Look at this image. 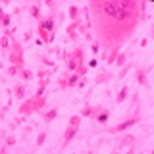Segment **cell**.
Returning <instances> with one entry per match:
<instances>
[{"mask_svg":"<svg viewBox=\"0 0 154 154\" xmlns=\"http://www.w3.org/2000/svg\"><path fill=\"white\" fill-rule=\"evenodd\" d=\"M139 119H141V110L135 108V112L129 116V118H125V119H122V122H119L118 125L110 127V129H108V133H112V135H116V133H125L129 127L137 125V123H139Z\"/></svg>","mask_w":154,"mask_h":154,"instance_id":"cell-5","label":"cell"},{"mask_svg":"<svg viewBox=\"0 0 154 154\" xmlns=\"http://www.w3.org/2000/svg\"><path fill=\"white\" fill-rule=\"evenodd\" d=\"M45 141H46V131H41V133H38V137H37V141H35V144H37V146H42Z\"/></svg>","mask_w":154,"mask_h":154,"instance_id":"cell-27","label":"cell"},{"mask_svg":"<svg viewBox=\"0 0 154 154\" xmlns=\"http://www.w3.org/2000/svg\"><path fill=\"white\" fill-rule=\"evenodd\" d=\"M41 64L48 66V69H54V62H52L50 58H46V56H42V58H41Z\"/></svg>","mask_w":154,"mask_h":154,"instance_id":"cell-30","label":"cell"},{"mask_svg":"<svg viewBox=\"0 0 154 154\" xmlns=\"http://www.w3.org/2000/svg\"><path fill=\"white\" fill-rule=\"evenodd\" d=\"M12 144H16V137L10 135V137H6V146H12Z\"/></svg>","mask_w":154,"mask_h":154,"instance_id":"cell-34","label":"cell"},{"mask_svg":"<svg viewBox=\"0 0 154 154\" xmlns=\"http://www.w3.org/2000/svg\"><path fill=\"white\" fill-rule=\"evenodd\" d=\"M56 116H58V108H50V110H46V112H42V119H45L46 123H50V122L56 119Z\"/></svg>","mask_w":154,"mask_h":154,"instance_id":"cell-17","label":"cell"},{"mask_svg":"<svg viewBox=\"0 0 154 154\" xmlns=\"http://www.w3.org/2000/svg\"><path fill=\"white\" fill-rule=\"evenodd\" d=\"M67 16H69L71 21H79L81 19V8L75 6V4H71V6L67 8Z\"/></svg>","mask_w":154,"mask_h":154,"instance_id":"cell-13","label":"cell"},{"mask_svg":"<svg viewBox=\"0 0 154 154\" xmlns=\"http://www.w3.org/2000/svg\"><path fill=\"white\" fill-rule=\"evenodd\" d=\"M96 64H98V62H96V60H94V58H93V60H91V62H89V64H87V67H96Z\"/></svg>","mask_w":154,"mask_h":154,"instance_id":"cell-38","label":"cell"},{"mask_svg":"<svg viewBox=\"0 0 154 154\" xmlns=\"http://www.w3.org/2000/svg\"><path fill=\"white\" fill-rule=\"evenodd\" d=\"M46 102H48V96H33V98H29V100H23L21 106L17 108V112L19 116H27L29 114H33V112H38L41 108H46Z\"/></svg>","mask_w":154,"mask_h":154,"instance_id":"cell-3","label":"cell"},{"mask_svg":"<svg viewBox=\"0 0 154 154\" xmlns=\"http://www.w3.org/2000/svg\"><path fill=\"white\" fill-rule=\"evenodd\" d=\"M114 64L118 66V67H122V66H125V64H127V52H125V50H123V52H119Z\"/></svg>","mask_w":154,"mask_h":154,"instance_id":"cell-23","label":"cell"},{"mask_svg":"<svg viewBox=\"0 0 154 154\" xmlns=\"http://www.w3.org/2000/svg\"><path fill=\"white\" fill-rule=\"evenodd\" d=\"M91 114H93V106H91L89 102H87L85 106H83V110H81V118H91Z\"/></svg>","mask_w":154,"mask_h":154,"instance_id":"cell-25","label":"cell"},{"mask_svg":"<svg viewBox=\"0 0 154 154\" xmlns=\"http://www.w3.org/2000/svg\"><path fill=\"white\" fill-rule=\"evenodd\" d=\"M8 60H10V66H16L17 69H21L23 66V46L17 38H12L10 42V48H8Z\"/></svg>","mask_w":154,"mask_h":154,"instance_id":"cell-4","label":"cell"},{"mask_svg":"<svg viewBox=\"0 0 154 154\" xmlns=\"http://www.w3.org/2000/svg\"><path fill=\"white\" fill-rule=\"evenodd\" d=\"M23 119H25V116H19V118L14 119V123H12V127H19V125L23 123Z\"/></svg>","mask_w":154,"mask_h":154,"instance_id":"cell-31","label":"cell"},{"mask_svg":"<svg viewBox=\"0 0 154 154\" xmlns=\"http://www.w3.org/2000/svg\"><path fill=\"white\" fill-rule=\"evenodd\" d=\"M48 83H50V79H42V81H38V87H48Z\"/></svg>","mask_w":154,"mask_h":154,"instance_id":"cell-37","label":"cell"},{"mask_svg":"<svg viewBox=\"0 0 154 154\" xmlns=\"http://www.w3.org/2000/svg\"><path fill=\"white\" fill-rule=\"evenodd\" d=\"M52 73H54V69H38L35 77H38V81H42V79H50Z\"/></svg>","mask_w":154,"mask_h":154,"instance_id":"cell-22","label":"cell"},{"mask_svg":"<svg viewBox=\"0 0 154 154\" xmlns=\"http://www.w3.org/2000/svg\"><path fill=\"white\" fill-rule=\"evenodd\" d=\"M79 25H81V19H79V21H71L69 25H67V37H69V41L77 42V37H79L77 29H79Z\"/></svg>","mask_w":154,"mask_h":154,"instance_id":"cell-10","label":"cell"},{"mask_svg":"<svg viewBox=\"0 0 154 154\" xmlns=\"http://www.w3.org/2000/svg\"><path fill=\"white\" fill-rule=\"evenodd\" d=\"M17 77L21 81H31L33 77H35V71H33V69H27V67H21V69H19V73H17Z\"/></svg>","mask_w":154,"mask_h":154,"instance_id":"cell-15","label":"cell"},{"mask_svg":"<svg viewBox=\"0 0 154 154\" xmlns=\"http://www.w3.org/2000/svg\"><path fill=\"white\" fill-rule=\"evenodd\" d=\"M85 85H87V79H85V77H81V79H79V83H77V89H83Z\"/></svg>","mask_w":154,"mask_h":154,"instance_id":"cell-36","label":"cell"},{"mask_svg":"<svg viewBox=\"0 0 154 154\" xmlns=\"http://www.w3.org/2000/svg\"><path fill=\"white\" fill-rule=\"evenodd\" d=\"M127 96H129V89H127V85H123L122 89L118 91V96H116V104H123L125 100H127Z\"/></svg>","mask_w":154,"mask_h":154,"instance_id":"cell-14","label":"cell"},{"mask_svg":"<svg viewBox=\"0 0 154 154\" xmlns=\"http://www.w3.org/2000/svg\"><path fill=\"white\" fill-rule=\"evenodd\" d=\"M10 42H12V38H10L8 35H2V37H0V50L8 52V48H10Z\"/></svg>","mask_w":154,"mask_h":154,"instance_id":"cell-24","label":"cell"},{"mask_svg":"<svg viewBox=\"0 0 154 154\" xmlns=\"http://www.w3.org/2000/svg\"><path fill=\"white\" fill-rule=\"evenodd\" d=\"M133 143H137V137L131 133H123L122 137H119V141H118V148H125V146H131Z\"/></svg>","mask_w":154,"mask_h":154,"instance_id":"cell-9","label":"cell"},{"mask_svg":"<svg viewBox=\"0 0 154 154\" xmlns=\"http://www.w3.org/2000/svg\"><path fill=\"white\" fill-rule=\"evenodd\" d=\"M131 67H133V64H131V62H127L125 66H122V67H119V71H118V75H116V77H118V79H123V77L127 75L129 71H131Z\"/></svg>","mask_w":154,"mask_h":154,"instance_id":"cell-20","label":"cell"},{"mask_svg":"<svg viewBox=\"0 0 154 154\" xmlns=\"http://www.w3.org/2000/svg\"><path fill=\"white\" fill-rule=\"evenodd\" d=\"M79 125H81V116H71V118H69V123H67V127H66V133H64L62 150H64L67 144H69L77 137V133H79Z\"/></svg>","mask_w":154,"mask_h":154,"instance_id":"cell-6","label":"cell"},{"mask_svg":"<svg viewBox=\"0 0 154 154\" xmlns=\"http://www.w3.org/2000/svg\"><path fill=\"white\" fill-rule=\"evenodd\" d=\"M25 93H27V89H25V85L23 83H17L16 87H14V94H16V98H25Z\"/></svg>","mask_w":154,"mask_h":154,"instance_id":"cell-19","label":"cell"},{"mask_svg":"<svg viewBox=\"0 0 154 154\" xmlns=\"http://www.w3.org/2000/svg\"><path fill=\"white\" fill-rule=\"evenodd\" d=\"M6 73H8V77H17V73H19V69H17L16 66H8Z\"/></svg>","mask_w":154,"mask_h":154,"instance_id":"cell-29","label":"cell"},{"mask_svg":"<svg viewBox=\"0 0 154 154\" xmlns=\"http://www.w3.org/2000/svg\"><path fill=\"white\" fill-rule=\"evenodd\" d=\"M91 118H93L96 123L104 125V123L110 119V110H108V108H93V114H91Z\"/></svg>","mask_w":154,"mask_h":154,"instance_id":"cell-8","label":"cell"},{"mask_svg":"<svg viewBox=\"0 0 154 154\" xmlns=\"http://www.w3.org/2000/svg\"><path fill=\"white\" fill-rule=\"evenodd\" d=\"M112 73L110 71H100L98 75H96V79H94V85H104V83H110L112 81Z\"/></svg>","mask_w":154,"mask_h":154,"instance_id":"cell-12","label":"cell"},{"mask_svg":"<svg viewBox=\"0 0 154 154\" xmlns=\"http://www.w3.org/2000/svg\"><path fill=\"white\" fill-rule=\"evenodd\" d=\"M29 16L38 21V19L42 17L41 16V4H31V6H29Z\"/></svg>","mask_w":154,"mask_h":154,"instance_id":"cell-18","label":"cell"},{"mask_svg":"<svg viewBox=\"0 0 154 154\" xmlns=\"http://www.w3.org/2000/svg\"><path fill=\"white\" fill-rule=\"evenodd\" d=\"M35 96H38V98H41V96H46V89H45V87H38L37 93H35Z\"/></svg>","mask_w":154,"mask_h":154,"instance_id":"cell-32","label":"cell"},{"mask_svg":"<svg viewBox=\"0 0 154 154\" xmlns=\"http://www.w3.org/2000/svg\"><path fill=\"white\" fill-rule=\"evenodd\" d=\"M137 102H141V96H139V93H135V94H133V98H131V104H133V108L137 106Z\"/></svg>","mask_w":154,"mask_h":154,"instance_id":"cell-33","label":"cell"},{"mask_svg":"<svg viewBox=\"0 0 154 154\" xmlns=\"http://www.w3.org/2000/svg\"><path fill=\"white\" fill-rule=\"evenodd\" d=\"M81 77L77 73H69L67 75V89H73V87H77V83H79Z\"/></svg>","mask_w":154,"mask_h":154,"instance_id":"cell-21","label":"cell"},{"mask_svg":"<svg viewBox=\"0 0 154 154\" xmlns=\"http://www.w3.org/2000/svg\"><path fill=\"white\" fill-rule=\"evenodd\" d=\"M67 75L69 73H64L60 79H58V87H60V89H67Z\"/></svg>","mask_w":154,"mask_h":154,"instance_id":"cell-28","label":"cell"},{"mask_svg":"<svg viewBox=\"0 0 154 154\" xmlns=\"http://www.w3.org/2000/svg\"><path fill=\"white\" fill-rule=\"evenodd\" d=\"M100 50V45L98 42H93V52H98Z\"/></svg>","mask_w":154,"mask_h":154,"instance_id":"cell-39","label":"cell"},{"mask_svg":"<svg viewBox=\"0 0 154 154\" xmlns=\"http://www.w3.org/2000/svg\"><path fill=\"white\" fill-rule=\"evenodd\" d=\"M118 54H119V48H112V50H108L104 54V62H106V64H114L116 58H118Z\"/></svg>","mask_w":154,"mask_h":154,"instance_id":"cell-16","label":"cell"},{"mask_svg":"<svg viewBox=\"0 0 154 154\" xmlns=\"http://www.w3.org/2000/svg\"><path fill=\"white\" fill-rule=\"evenodd\" d=\"M69 56L77 62V66H85V54H83V48H81V46L73 48V52H71Z\"/></svg>","mask_w":154,"mask_h":154,"instance_id":"cell-11","label":"cell"},{"mask_svg":"<svg viewBox=\"0 0 154 154\" xmlns=\"http://www.w3.org/2000/svg\"><path fill=\"white\" fill-rule=\"evenodd\" d=\"M0 119H4V110H0Z\"/></svg>","mask_w":154,"mask_h":154,"instance_id":"cell-42","label":"cell"},{"mask_svg":"<svg viewBox=\"0 0 154 154\" xmlns=\"http://www.w3.org/2000/svg\"><path fill=\"white\" fill-rule=\"evenodd\" d=\"M10 25H12V16H10V14H4V17H2V27H4V29H10Z\"/></svg>","mask_w":154,"mask_h":154,"instance_id":"cell-26","label":"cell"},{"mask_svg":"<svg viewBox=\"0 0 154 154\" xmlns=\"http://www.w3.org/2000/svg\"><path fill=\"white\" fill-rule=\"evenodd\" d=\"M2 17H4V10L0 8V27H2Z\"/></svg>","mask_w":154,"mask_h":154,"instance_id":"cell-41","label":"cell"},{"mask_svg":"<svg viewBox=\"0 0 154 154\" xmlns=\"http://www.w3.org/2000/svg\"><path fill=\"white\" fill-rule=\"evenodd\" d=\"M125 154H137V143H133L131 146H129V150L125 152Z\"/></svg>","mask_w":154,"mask_h":154,"instance_id":"cell-35","label":"cell"},{"mask_svg":"<svg viewBox=\"0 0 154 154\" xmlns=\"http://www.w3.org/2000/svg\"><path fill=\"white\" fill-rule=\"evenodd\" d=\"M23 38H25V41H31V33H29V31H27V33H25V35H23Z\"/></svg>","mask_w":154,"mask_h":154,"instance_id":"cell-40","label":"cell"},{"mask_svg":"<svg viewBox=\"0 0 154 154\" xmlns=\"http://www.w3.org/2000/svg\"><path fill=\"white\" fill-rule=\"evenodd\" d=\"M150 69H152V66H148V67L137 66V67H135V79H137L139 87H150V85H148V77H146Z\"/></svg>","mask_w":154,"mask_h":154,"instance_id":"cell-7","label":"cell"},{"mask_svg":"<svg viewBox=\"0 0 154 154\" xmlns=\"http://www.w3.org/2000/svg\"><path fill=\"white\" fill-rule=\"evenodd\" d=\"M87 10L96 41L104 46V54L112 48H122L137 29L143 16H146L144 2H139L137 10H119L116 6V0H93Z\"/></svg>","mask_w":154,"mask_h":154,"instance_id":"cell-1","label":"cell"},{"mask_svg":"<svg viewBox=\"0 0 154 154\" xmlns=\"http://www.w3.org/2000/svg\"><path fill=\"white\" fill-rule=\"evenodd\" d=\"M56 16H58V12H50V14H46L45 17H41L37 21V33H38V37H41V42H45V45H50V42L54 41Z\"/></svg>","mask_w":154,"mask_h":154,"instance_id":"cell-2","label":"cell"}]
</instances>
